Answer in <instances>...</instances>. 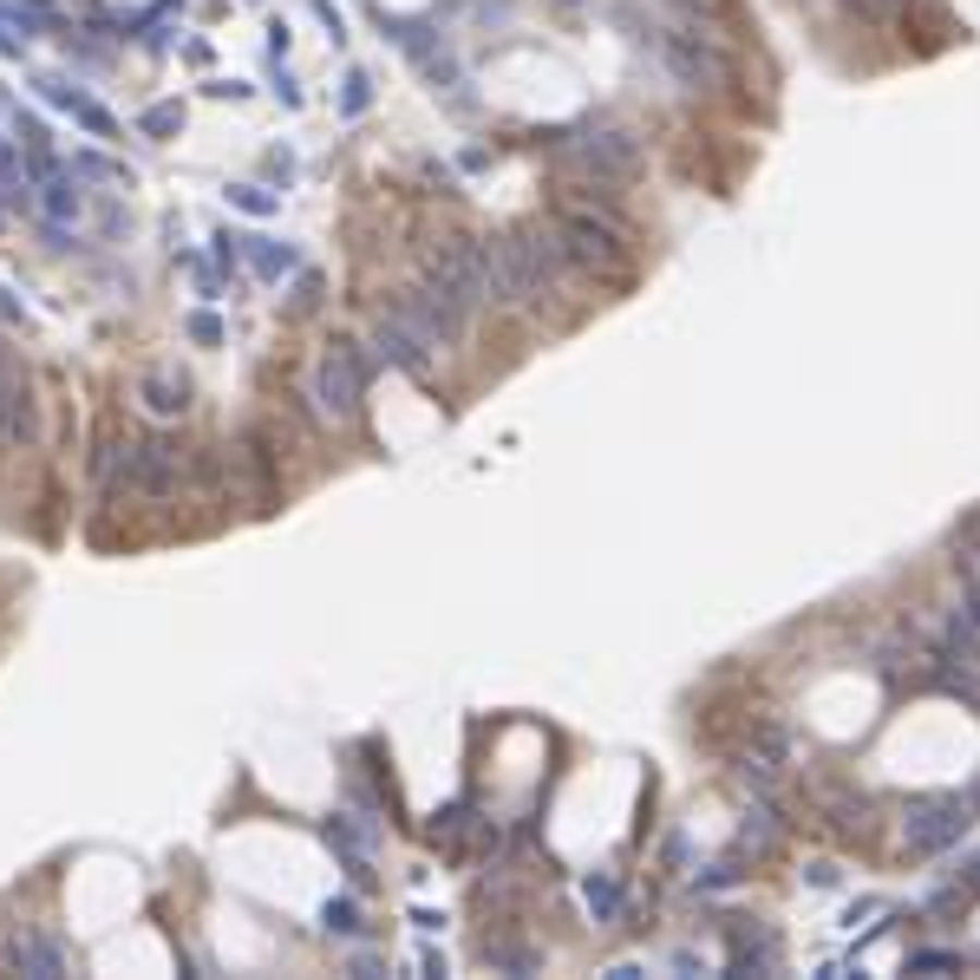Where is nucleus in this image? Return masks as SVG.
Instances as JSON below:
<instances>
[{
    "instance_id": "nucleus-3",
    "label": "nucleus",
    "mask_w": 980,
    "mask_h": 980,
    "mask_svg": "<svg viewBox=\"0 0 980 980\" xmlns=\"http://www.w3.org/2000/svg\"><path fill=\"white\" fill-rule=\"evenodd\" d=\"M13 968H20V975H59V948L26 935V942H13Z\"/></svg>"
},
{
    "instance_id": "nucleus-2",
    "label": "nucleus",
    "mask_w": 980,
    "mask_h": 980,
    "mask_svg": "<svg viewBox=\"0 0 980 980\" xmlns=\"http://www.w3.org/2000/svg\"><path fill=\"white\" fill-rule=\"evenodd\" d=\"M137 392H144V406L164 412V419H177V412L190 406V379H183V373H164V366H150V373L137 379Z\"/></svg>"
},
{
    "instance_id": "nucleus-1",
    "label": "nucleus",
    "mask_w": 980,
    "mask_h": 980,
    "mask_svg": "<svg viewBox=\"0 0 980 980\" xmlns=\"http://www.w3.org/2000/svg\"><path fill=\"white\" fill-rule=\"evenodd\" d=\"M314 399L334 412V419H360L366 406V360L353 340H334L320 360H314Z\"/></svg>"
}]
</instances>
